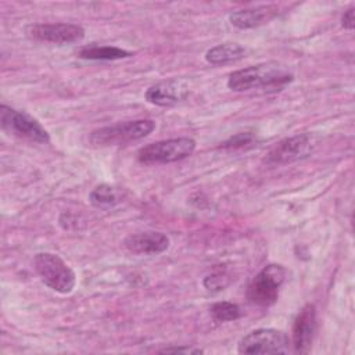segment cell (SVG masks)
Wrapping results in <instances>:
<instances>
[{
	"label": "cell",
	"instance_id": "cell-16",
	"mask_svg": "<svg viewBox=\"0 0 355 355\" xmlns=\"http://www.w3.org/2000/svg\"><path fill=\"white\" fill-rule=\"evenodd\" d=\"M89 200L94 207H108L115 205L119 201V196L112 186L104 183L92 190Z\"/></svg>",
	"mask_w": 355,
	"mask_h": 355
},
{
	"label": "cell",
	"instance_id": "cell-17",
	"mask_svg": "<svg viewBox=\"0 0 355 355\" xmlns=\"http://www.w3.org/2000/svg\"><path fill=\"white\" fill-rule=\"evenodd\" d=\"M209 311H211V316L216 322H230V320H236L241 316L240 306L237 304H233L229 301L215 302Z\"/></svg>",
	"mask_w": 355,
	"mask_h": 355
},
{
	"label": "cell",
	"instance_id": "cell-14",
	"mask_svg": "<svg viewBox=\"0 0 355 355\" xmlns=\"http://www.w3.org/2000/svg\"><path fill=\"white\" fill-rule=\"evenodd\" d=\"M245 50L239 44L233 42L227 43H220L215 47H211L205 53V60L207 62L212 65H223L229 62H236L244 57Z\"/></svg>",
	"mask_w": 355,
	"mask_h": 355
},
{
	"label": "cell",
	"instance_id": "cell-21",
	"mask_svg": "<svg viewBox=\"0 0 355 355\" xmlns=\"http://www.w3.org/2000/svg\"><path fill=\"white\" fill-rule=\"evenodd\" d=\"M354 11H355V7H354V6H351L347 11H344V14H343V17H341V25H343V28L349 29V31L354 29V25H355Z\"/></svg>",
	"mask_w": 355,
	"mask_h": 355
},
{
	"label": "cell",
	"instance_id": "cell-8",
	"mask_svg": "<svg viewBox=\"0 0 355 355\" xmlns=\"http://www.w3.org/2000/svg\"><path fill=\"white\" fill-rule=\"evenodd\" d=\"M312 150V139L308 133H300L291 137H286L276 143L266 157L263 162L270 166H280L286 164H291L306 157Z\"/></svg>",
	"mask_w": 355,
	"mask_h": 355
},
{
	"label": "cell",
	"instance_id": "cell-18",
	"mask_svg": "<svg viewBox=\"0 0 355 355\" xmlns=\"http://www.w3.org/2000/svg\"><path fill=\"white\" fill-rule=\"evenodd\" d=\"M229 282H230L229 276L225 272L218 270V272L209 273L204 279L202 283H204V287L207 290H209V291H220V290H223L229 284Z\"/></svg>",
	"mask_w": 355,
	"mask_h": 355
},
{
	"label": "cell",
	"instance_id": "cell-9",
	"mask_svg": "<svg viewBox=\"0 0 355 355\" xmlns=\"http://www.w3.org/2000/svg\"><path fill=\"white\" fill-rule=\"evenodd\" d=\"M25 35L36 42L65 44L82 40L85 29L76 24H31L25 28Z\"/></svg>",
	"mask_w": 355,
	"mask_h": 355
},
{
	"label": "cell",
	"instance_id": "cell-6",
	"mask_svg": "<svg viewBox=\"0 0 355 355\" xmlns=\"http://www.w3.org/2000/svg\"><path fill=\"white\" fill-rule=\"evenodd\" d=\"M0 123L3 130L10 135L28 139L36 143H49L50 136L47 130L29 114L10 108L7 105L0 107Z\"/></svg>",
	"mask_w": 355,
	"mask_h": 355
},
{
	"label": "cell",
	"instance_id": "cell-3",
	"mask_svg": "<svg viewBox=\"0 0 355 355\" xmlns=\"http://www.w3.org/2000/svg\"><path fill=\"white\" fill-rule=\"evenodd\" d=\"M33 268L40 280L57 293L68 294L76 284L75 272L53 252L36 254L33 258Z\"/></svg>",
	"mask_w": 355,
	"mask_h": 355
},
{
	"label": "cell",
	"instance_id": "cell-11",
	"mask_svg": "<svg viewBox=\"0 0 355 355\" xmlns=\"http://www.w3.org/2000/svg\"><path fill=\"white\" fill-rule=\"evenodd\" d=\"M189 94V86L182 79H168L150 86L146 100L159 107H169L183 101Z\"/></svg>",
	"mask_w": 355,
	"mask_h": 355
},
{
	"label": "cell",
	"instance_id": "cell-5",
	"mask_svg": "<svg viewBox=\"0 0 355 355\" xmlns=\"http://www.w3.org/2000/svg\"><path fill=\"white\" fill-rule=\"evenodd\" d=\"M196 150V140L191 137H176L159 140L141 147L137 158L141 164H169L190 157Z\"/></svg>",
	"mask_w": 355,
	"mask_h": 355
},
{
	"label": "cell",
	"instance_id": "cell-1",
	"mask_svg": "<svg viewBox=\"0 0 355 355\" xmlns=\"http://www.w3.org/2000/svg\"><path fill=\"white\" fill-rule=\"evenodd\" d=\"M293 79L294 75L286 65L263 62L232 72L227 79V86L233 92H248L254 89L276 92L282 90L293 82Z\"/></svg>",
	"mask_w": 355,
	"mask_h": 355
},
{
	"label": "cell",
	"instance_id": "cell-7",
	"mask_svg": "<svg viewBox=\"0 0 355 355\" xmlns=\"http://www.w3.org/2000/svg\"><path fill=\"white\" fill-rule=\"evenodd\" d=\"M288 337L276 329H257L244 336L237 345L240 354H287Z\"/></svg>",
	"mask_w": 355,
	"mask_h": 355
},
{
	"label": "cell",
	"instance_id": "cell-19",
	"mask_svg": "<svg viewBox=\"0 0 355 355\" xmlns=\"http://www.w3.org/2000/svg\"><path fill=\"white\" fill-rule=\"evenodd\" d=\"M254 136L251 133H237L234 136H232L229 140H226L225 143H222L220 147L223 148H239V147H244L247 144H250L252 141Z\"/></svg>",
	"mask_w": 355,
	"mask_h": 355
},
{
	"label": "cell",
	"instance_id": "cell-12",
	"mask_svg": "<svg viewBox=\"0 0 355 355\" xmlns=\"http://www.w3.org/2000/svg\"><path fill=\"white\" fill-rule=\"evenodd\" d=\"M123 245L133 254L154 255L164 252L169 247V237L161 232H140L129 234Z\"/></svg>",
	"mask_w": 355,
	"mask_h": 355
},
{
	"label": "cell",
	"instance_id": "cell-4",
	"mask_svg": "<svg viewBox=\"0 0 355 355\" xmlns=\"http://www.w3.org/2000/svg\"><path fill=\"white\" fill-rule=\"evenodd\" d=\"M287 270L277 263L266 265L248 284L247 298L258 306H270L279 298V290L286 279Z\"/></svg>",
	"mask_w": 355,
	"mask_h": 355
},
{
	"label": "cell",
	"instance_id": "cell-15",
	"mask_svg": "<svg viewBox=\"0 0 355 355\" xmlns=\"http://www.w3.org/2000/svg\"><path fill=\"white\" fill-rule=\"evenodd\" d=\"M78 55L83 60H103V61H112L132 57L133 54L125 49L116 46H101V44H89L83 46Z\"/></svg>",
	"mask_w": 355,
	"mask_h": 355
},
{
	"label": "cell",
	"instance_id": "cell-2",
	"mask_svg": "<svg viewBox=\"0 0 355 355\" xmlns=\"http://www.w3.org/2000/svg\"><path fill=\"white\" fill-rule=\"evenodd\" d=\"M154 129L155 122L153 119L125 121L93 130L89 136V141L97 147L118 146L140 140L148 136Z\"/></svg>",
	"mask_w": 355,
	"mask_h": 355
},
{
	"label": "cell",
	"instance_id": "cell-13",
	"mask_svg": "<svg viewBox=\"0 0 355 355\" xmlns=\"http://www.w3.org/2000/svg\"><path fill=\"white\" fill-rule=\"evenodd\" d=\"M275 11L270 7H257V8H247L239 10L229 15V21L233 26L239 29H251L257 28L273 17Z\"/></svg>",
	"mask_w": 355,
	"mask_h": 355
},
{
	"label": "cell",
	"instance_id": "cell-10",
	"mask_svg": "<svg viewBox=\"0 0 355 355\" xmlns=\"http://www.w3.org/2000/svg\"><path fill=\"white\" fill-rule=\"evenodd\" d=\"M316 331V309L315 305L306 304L298 312L293 323V347L297 354L311 351Z\"/></svg>",
	"mask_w": 355,
	"mask_h": 355
},
{
	"label": "cell",
	"instance_id": "cell-20",
	"mask_svg": "<svg viewBox=\"0 0 355 355\" xmlns=\"http://www.w3.org/2000/svg\"><path fill=\"white\" fill-rule=\"evenodd\" d=\"M159 352L162 354H202L204 351L200 348H193V347H168L161 349Z\"/></svg>",
	"mask_w": 355,
	"mask_h": 355
}]
</instances>
